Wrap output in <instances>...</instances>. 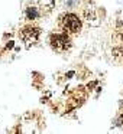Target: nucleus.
Returning <instances> with one entry per match:
<instances>
[{
  "label": "nucleus",
  "mask_w": 123,
  "mask_h": 134,
  "mask_svg": "<svg viewBox=\"0 0 123 134\" xmlns=\"http://www.w3.org/2000/svg\"><path fill=\"white\" fill-rule=\"evenodd\" d=\"M59 26L65 33H71V35H77L81 32L83 22L74 13H64L59 16Z\"/></svg>",
  "instance_id": "obj_1"
},
{
  "label": "nucleus",
  "mask_w": 123,
  "mask_h": 134,
  "mask_svg": "<svg viewBox=\"0 0 123 134\" xmlns=\"http://www.w3.org/2000/svg\"><path fill=\"white\" fill-rule=\"evenodd\" d=\"M83 15H84V19L91 25V26H97L100 25V12L97 7L94 6H88L83 10Z\"/></svg>",
  "instance_id": "obj_4"
},
{
  "label": "nucleus",
  "mask_w": 123,
  "mask_h": 134,
  "mask_svg": "<svg viewBox=\"0 0 123 134\" xmlns=\"http://www.w3.org/2000/svg\"><path fill=\"white\" fill-rule=\"evenodd\" d=\"M49 45L55 52H67L71 48V41L65 33H52L49 36Z\"/></svg>",
  "instance_id": "obj_2"
},
{
  "label": "nucleus",
  "mask_w": 123,
  "mask_h": 134,
  "mask_svg": "<svg viewBox=\"0 0 123 134\" xmlns=\"http://www.w3.org/2000/svg\"><path fill=\"white\" fill-rule=\"evenodd\" d=\"M25 16H26L28 20H35V19L39 16L38 9H36V7H28L26 12H25Z\"/></svg>",
  "instance_id": "obj_5"
},
{
  "label": "nucleus",
  "mask_w": 123,
  "mask_h": 134,
  "mask_svg": "<svg viewBox=\"0 0 123 134\" xmlns=\"http://www.w3.org/2000/svg\"><path fill=\"white\" fill-rule=\"evenodd\" d=\"M39 33H41V30H39L38 27L25 26L20 29V38L23 39L26 43H35L39 38Z\"/></svg>",
  "instance_id": "obj_3"
}]
</instances>
